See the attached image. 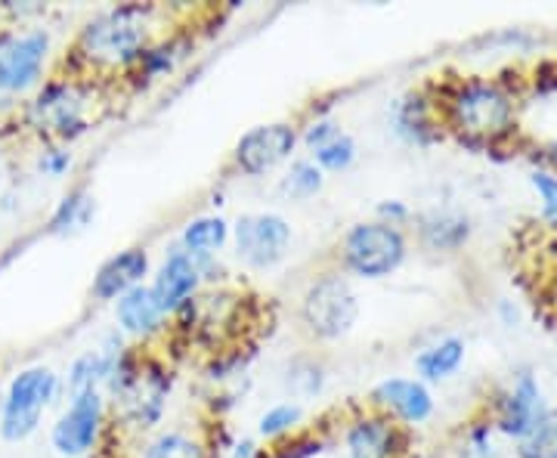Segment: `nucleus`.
I'll return each mask as SVG.
<instances>
[{
	"label": "nucleus",
	"instance_id": "nucleus-1",
	"mask_svg": "<svg viewBox=\"0 0 557 458\" xmlns=\"http://www.w3.org/2000/svg\"><path fill=\"white\" fill-rule=\"evenodd\" d=\"M156 35V10L143 3H121L84 22L75 38V57L90 69L131 72Z\"/></svg>",
	"mask_w": 557,
	"mask_h": 458
},
{
	"label": "nucleus",
	"instance_id": "nucleus-2",
	"mask_svg": "<svg viewBox=\"0 0 557 458\" xmlns=\"http://www.w3.org/2000/svg\"><path fill=\"white\" fill-rule=\"evenodd\" d=\"M443 112L458 140L474 149L496 146L518 134V102L498 81H458L443 100Z\"/></svg>",
	"mask_w": 557,
	"mask_h": 458
},
{
	"label": "nucleus",
	"instance_id": "nucleus-3",
	"mask_svg": "<svg viewBox=\"0 0 557 458\" xmlns=\"http://www.w3.org/2000/svg\"><path fill=\"white\" fill-rule=\"evenodd\" d=\"M25 124L44 140L69 146L90 134V84L75 78L44 81L25 109Z\"/></svg>",
	"mask_w": 557,
	"mask_h": 458
},
{
	"label": "nucleus",
	"instance_id": "nucleus-4",
	"mask_svg": "<svg viewBox=\"0 0 557 458\" xmlns=\"http://www.w3.org/2000/svg\"><path fill=\"white\" fill-rule=\"evenodd\" d=\"M62 375L50 366L20 369L0 399V437L7 443H25L40 431L47 409L60 399Z\"/></svg>",
	"mask_w": 557,
	"mask_h": 458
},
{
	"label": "nucleus",
	"instance_id": "nucleus-5",
	"mask_svg": "<svg viewBox=\"0 0 557 458\" xmlns=\"http://www.w3.org/2000/svg\"><path fill=\"white\" fill-rule=\"evenodd\" d=\"M409 258L406 233L397 226H387L381 220L354 223L338 245V260L344 276H357L366 282H379L394 276Z\"/></svg>",
	"mask_w": 557,
	"mask_h": 458
},
{
	"label": "nucleus",
	"instance_id": "nucleus-6",
	"mask_svg": "<svg viewBox=\"0 0 557 458\" xmlns=\"http://www.w3.org/2000/svg\"><path fill=\"white\" fill-rule=\"evenodd\" d=\"M359 319V295L344 273H322L300 295V325L313 341L347 338Z\"/></svg>",
	"mask_w": 557,
	"mask_h": 458
},
{
	"label": "nucleus",
	"instance_id": "nucleus-7",
	"mask_svg": "<svg viewBox=\"0 0 557 458\" xmlns=\"http://www.w3.org/2000/svg\"><path fill=\"white\" fill-rule=\"evenodd\" d=\"M53 53L47 28L3 32L0 35V94L25 97L44 84V69Z\"/></svg>",
	"mask_w": 557,
	"mask_h": 458
},
{
	"label": "nucleus",
	"instance_id": "nucleus-8",
	"mask_svg": "<svg viewBox=\"0 0 557 458\" xmlns=\"http://www.w3.org/2000/svg\"><path fill=\"white\" fill-rule=\"evenodd\" d=\"M106 394L84 391L69 397V406L50 428V446L62 458H84L100 446L106 431Z\"/></svg>",
	"mask_w": 557,
	"mask_h": 458
},
{
	"label": "nucleus",
	"instance_id": "nucleus-9",
	"mask_svg": "<svg viewBox=\"0 0 557 458\" xmlns=\"http://www.w3.org/2000/svg\"><path fill=\"white\" fill-rule=\"evenodd\" d=\"M230 242L236 245V255H239L245 267L273 270L288 258L292 242H295V230L282 214L258 211V214H242L233 223V239Z\"/></svg>",
	"mask_w": 557,
	"mask_h": 458
},
{
	"label": "nucleus",
	"instance_id": "nucleus-10",
	"mask_svg": "<svg viewBox=\"0 0 557 458\" xmlns=\"http://www.w3.org/2000/svg\"><path fill=\"white\" fill-rule=\"evenodd\" d=\"M298 146L300 134L295 124H288V121L258 124V127L245 131L239 143H236V149H233V168L239 174H245V177L258 180L292 159Z\"/></svg>",
	"mask_w": 557,
	"mask_h": 458
},
{
	"label": "nucleus",
	"instance_id": "nucleus-11",
	"mask_svg": "<svg viewBox=\"0 0 557 458\" xmlns=\"http://www.w3.org/2000/svg\"><path fill=\"white\" fill-rule=\"evenodd\" d=\"M168 397H171V372L161 362L139 357L137 375L112 403H115L121 419L127 421L131 428L152 431L164 419Z\"/></svg>",
	"mask_w": 557,
	"mask_h": 458
},
{
	"label": "nucleus",
	"instance_id": "nucleus-12",
	"mask_svg": "<svg viewBox=\"0 0 557 458\" xmlns=\"http://www.w3.org/2000/svg\"><path fill=\"white\" fill-rule=\"evenodd\" d=\"M214 263H218V258L201 260L186 255L180 245L171 248L159 263V270L152 273V282H149V288H152V295L159 300L161 310L168 317H174L186 300L196 298L201 292V285L208 280H214L211 276L214 273Z\"/></svg>",
	"mask_w": 557,
	"mask_h": 458
},
{
	"label": "nucleus",
	"instance_id": "nucleus-13",
	"mask_svg": "<svg viewBox=\"0 0 557 458\" xmlns=\"http://www.w3.org/2000/svg\"><path fill=\"white\" fill-rule=\"evenodd\" d=\"M369 399H372L375 412L397 421L399 428H418L434 416V394L424 381L418 379L391 375L372 387Z\"/></svg>",
	"mask_w": 557,
	"mask_h": 458
},
{
	"label": "nucleus",
	"instance_id": "nucleus-14",
	"mask_svg": "<svg viewBox=\"0 0 557 458\" xmlns=\"http://www.w3.org/2000/svg\"><path fill=\"white\" fill-rule=\"evenodd\" d=\"M545 409H548V403H545V394H542V384L536 381V375L533 372H520L515 384L498 394L496 412H493L490 424L496 431H502L505 437H511L518 443Z\"/></svg>",
	"mask_w": 557,
	"mask_h": 458
},
{
	"label": "nucleus",
	"instance_id": "nucleus-15",
	"mask_svg": "<svg viewBox=\"0 0 557 458\" xmlns=\"http://www.w3.org/2000/svg\"><path fill=\"white\" fill-rule=\"evenodd\" d=\"M403 449H406L403 428L381 412H366L350 421L344 431L347 458H399Z\"/></svg>",
	"mask_w": 557,
	"mask_h": 458
},
{
	"label": "nucleus",
	"instance_id": "nucleus-16",
	"mask_svg": "<svg viewBox=\"0 0 557 458\" xmlns=\"http://www.w3.org/2000/svg\"><path fill=\"white\" fill-rule=\"evenodd\" d=\"M152 273V258L146 248H124L119 255L102 263L97 276L90 282V295L102 304H115L121 295H127L131 288L146 285V276Z\"/></svg>",
	"mask_w": 557,
	"mask_h": 458
},
{
	"label": "nucleus",
	"instance_id": "nucleus-17",
	"mask_svg": "<svg viewBox=\"0 0 557 458\" xmlns=\"http://www.w3.org/2000/svg\"><path fill=\"white\" fill-rule=\"evenodd\" d=\"M115 322L124 338L152 341L171 325V317L161 310L149 285H137L115 300Z\"/></svg>",
	"mask_w": 557,
	"mask_h": 458
},
{
	"label": "nucleus",
	"instance_id": "nucleus-18",
	"mask_svg": "<svg viewBox=\"0 0 557 458\" xmlns=\"http://www.w3.org/2000/svg\"><path fill=\"white\" fill-rule=\"evenodd\" d=\"M391 127L406 146H434L440 140L437 119H434V102L428 100L421 90H412L399 97L391 109Z\"/></svg>",
	"mask_w": 557,
	"mask_h": 458
},
{
	"label": "nucleus",
	"instance_id": "nucleus-19",
	"mask_svg": "<svg viewBox=\"0 0 557 458\" xmlns=\"http://www.w3.org/2000/svg\"><path fill=\"white\" fill-rule=\"evenodd\" d=\"M418 242L428 248V251H440V255H453L461 251L468 242H471V218L461 214V211H428L416 220Z\"/></svg>",
	"mask_w": 557,
	"mask_h": 458
},
{
	"label": "nucleus",
	"instance_id": "nucleus-20",
	"mask_svg": "<svg viewBox=\"0 0 557 458\" xmlns=\"http://www.w3.org/2000/svg\"><path fill=\"white\" fill-rule=\"evenodd\" d=\"M233 239V223L220 214H201L193 218L180 233V248L193 258H218L220 251Z\"/></svg>",
	"mask_w": 557,
	"mask_h": 458
},
{
	"label": "nucleus",
	"instance_id": "nucleus-21",
	"mask_svg": "<svg viewBox=\"0 0 557 458\" xmlns=\"http://www.w3.org/2000/svg\"><path fill=\"white\" fill-rule=\"evenodd\" d=\"M465 354H468V344L458 335H449V338H440L437 344L424 347L416 357V379L424 381V384H437V381H446L456 375L465 362Z\"/></svg>",
	"mask_w": 557,
	"mask_h": 458
},
{
	"label": "nucleus",
	"instance_id": "nucleus-22",
	"mask_svg": "<svg viewBox=\"0 0 557 458\" xmlns=\"http://www.w3.org/2000/svg\"><path fill=\"white\" fill-rule=\"evenodd\" d=\"M94 214H97V201H94V196L84 186H78V189L65 193L60 205L53 208V214L47 220V233H53V236H75V233L90 226Z\"/></svg>",
	"mask_w": 557,
	"mask_h": 458
},
{
	"label": "nucleus",
	"instance_id": "nucleus-23",
	"mask_svg": "<svg viewBox=\"0 0 557 458\" xmlns=\"http://www.w3.org/2000/svg\"><path fill=\"white\" fill-rule=\"evenodd\" d=\"M186 47H189V40L183 38L152 40V44L143 50V57L137 60V65H134L127 75H134V78L139 81L161 78V75H168V72L177 69V62L186 57Z\"/></svg>",
	"mask_w": 557,
	"mask_h": 458
},
{
	"label": "nucleus",
	"instance_id": "nucleus-24",
	"mask_svg": "<svg viewBox=\"0 0 557 458\" xmlns=\"http://www.w3.org/2000/svg\"><path fill=\"white\" fill-rule=\"evenodd\" d=\"M106 375H109V357L102 354L100 347L97 350H84L81 357L72 359L69 375L62 379V387L69 391V397L84 394V391H102Z\"/></svg>",
	"mask_w": 557,
	"mask_h": 458
},
{
	"label": "nucleus",
	"instance_id": "nucleus-25",
	"mask_svg": "<svg viewBox=\"0 0 557 458\" xmlns=\"http://www.w3.org/2000/svg\"><path fill=\"white\" fill-rule=\"evenodd\" d=\"M518 458H557V406H548L518 440Z\"/></svg>",
	"mask_w": 557,
	"mask_h": 458
},
{
	"label": "nucleus",
	"instance_id": "nucleus-26",
	"mask_svg": "<svg viewBox=\"0 0 557 458\" xmlns=\"http://www.w3.org/2000/svg\"><path fill=\"white\" fill-rule=\"evenodd\" d=\"M285 387L292 391V397L313 399L325 391V366L313 357H298L288 362L285 369Z\"/></svg>",
	"mask_w": 557,
	"mask_h": 458
},
{
	"label": "nucleus",
	"instance_id": "nucleus-27",
	"mask_svg": "<svg viewBox=\"0 0 557 458\" xmlns=\"http://www.w3.org/2000/svg\"><path fill=\"white\" fill-rule=\"evenodd\" d=\"M139 458H208L205 443L186 431H161L143 446Z\"/></svg>",
	"mask_w": 557,
	"mask_h": 458
},
{
	"label": "nucleus",
	"instance_id": "nucleus-28",
	"mask_svg": "<svg viewBox=\"0 0 557 458\" xmlns=\"http://www.w3.org/2000/svg\"><path fill=\"white\" fill-rule=\"evenodd\" d=\"M304 421V406L298 399H285V403H276L270 406L263 416L258 419V434L263 440H273V443H282L285 437H292L298 431V424Z\"/></svg>",
	"mask_w": 557,
	"mask_h": 458
},
{
	"label": "nucleus",
	"instance_id": "nucleus-29",
	"mask_svg": "<svg viewBox=\"0 0 557 458\" xmlns=\"http://www.w3.org/2000/svg\"><path fill=\"white\" fill-rule=\"evenodd\" d=\"M322 186H325V174L317 168V161L313 159H295L292 161V168L285 171V177H282V196H288V199H313L317 193H322Z\"/></svg>",
	"mask_w": 557,
	"mask_h": 458
},
{
	"label": "nucleus",
	"instance_id": "nucleus-30",
	"mask_svg": "<svg viewBox=\"0 0 557 458\" xmlns=\"http://www.w3.org/2000/svg\"><path fill=\"white\" fill-rule=\"evenodd\" d=\"M357 156V140L344 131L341 137H335L332 143H325L322 149H317V152H313V161H317V168L322 174H344V171L354 168Z\"/></svg>",
	"mask_w": 557,
	"mask_h": 458
},
{
	"label": "nucleus",
	"instance_id": "nucleus-31",
	"mask_svg": "<svg viewBox=\"0 0 557 458\" xmlns=\"http://www.w3.org/2000/svg\"><path fill=\"white\" fill-rule=\"evenodd\" d=\"M72 164H75V156H72V149L69 146H57V143H50V146H44L38 156V171L44 177L50 180H60L65 177L69 171H72Z\"/></svg>",
	"mask_w": 557,
	"mask_h": 458
},
{
	"label": "nucleus",
	"instance_id": "nucleus-32",
	"mask_svg": "<svg viewBox=\"0 0 557 458\" xmlns=\"http://www.w3.org/2000/svg\"><path fill=\"white\" fill-rule=\"evenodd\" d=\"M325 449V440L319 437H292L276 443L270 453H260V458H317Z\"/></svg>",
	"mask_w": 557,
	"mask_h": 458
},
{
	"label": "nucleus",
	"instance_id": "nucleus-33",
	"mask_svg": "<svg viewBox=\"0 0 557 458\" xmlns=\"http://www.w3.org/2000/svg\"><path fill=\"white\" fill-rule=\"evenodd\" d=\"M530 186L536 189L539 201H542V218L548 223H557V174L555 171H533L530 174Z\"/></svg>",
	"mask_w": 557,
	"mask_h": 458
},
{
	"label": "nucleus",
	"instance_id": "nucleus-34",
	"mask_svg": "<svg viewBox=\"0 0 557 458\" xmlns=\"http://www.w3.org/2000/svg\"><path fill=\"white\" fill-rule=\"evenodd\" d=\"M341 134H344V131H341V124L335 119H317L304 127L300 143H304L310 152H317V149H322L325 143H332L335 137H341Z\"/></svg>",
	"mask_w": 557,
	"mask_h": 458
},
{
	"label": "nucleus",
	"instance_id": "nucleus-35",
	"mask_svg": "<svg viewBox=\"0 0 557 458\" xmlns=\"http://www.w3.org/2000/svg\"><path fill=\"white\" fill-rule=\"evenodd\" d=\"M375 220L387 223V226H397V230H403V226L412 220V211H409V205H406V201L384 199L379 201V208H375Z\"/></svg>",
	"mask_w": 557,
	"mask_h": 458
},
{
	"label": "nucleus",
	"instance_id": "nucleus-36",
	"mask_svg": "<svg viewBox=\"0 0 557 458\" xmlns=\"http://www.w3.org/2000/svg\"><path fill=\"white\" fill-rule=\"evenodd\" d=\"M493 424L490 421H480V424H474L471 431H468V446L474 449V456L478 458H490L493 456Z\"/></svg>",
	"mask_w": 557,
	"mask_h": 458
},
{
	"label": "nucleus",
	"instance_id": "nucleus-37",
	"mask_svg": "<svg viewBox=\"0 0 557 458\" xmlns=\"http://www.w3.org/2000/svg\"><path fill=\"white\" fill-rule=\"evenodd\" d=\"M260 449L258 440H239L236 446H233V458H260Z\"/></svg>",
	"mask_w": 557,
	"mask_h": 458
}]
</instances>
